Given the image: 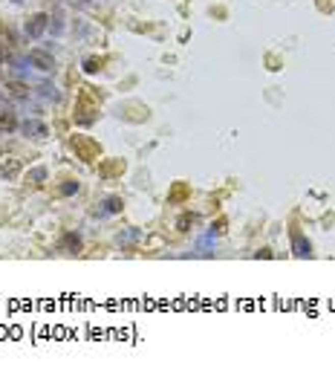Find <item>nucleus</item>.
Returning <instances> with one entry per match:
<instances>
[{"mask_svg": "<svg viewBox=\"0 0 335 376\" xmlns=\"http://www.w3.org/2000/svg\"><path fill=\"white\" fill-rule=\"evenodd\" d=\"M35 96L38 99H44V101H49V99H58V93H55V87L49 84V81H44V84H38V90H35Z\"/></svg>", "mask_w": 335, "mask_h": 376, "instance_id": "obj_9", "label": "nucleus"}, {"mask_svg": "<svg viewBox=\"0 0 335 376\" xmlns=\"http://www.w3.org/2000/svg\"><path fill=\"white\" fill-rule=\"evenodd\" d=\"M78 182H75V179H64L61 182V188H58V191H61L64 197H72V194H78Z\"/></svg>", "mask_w": 335, "mask_h": 376, "instance_id": "obj_12", "label": "nucleus"}, {"mask_svg": "<svg viewBox=\"0 0 335 376\" xmlns=\"http://www.w3.org/2000/svg\"><path fill=\"white\" fill-rule=\"evenodd\" d=\"M122 171H124V162L122 159L110 162V165H101V174H104V177H110V174H122Z\"/></svg>", "mask_w": 335, "mask_h": 376, "instance_id": "obj_13", "label": "nucleus"}, {"mask_svg": "<svg viewBox=\"0 0 335 376\" xmlns=\"http://www.w3.org/2000/svg\"><path fill=\"white\" fill-rule=\"evenodd\" d=\"M46 26H49V15L46 12H38V15H32V18L26 20V26H23V32H26V38H41L46 32Z\"/></svg>", "mask_w": 335, "mask_h": 376, "instance_id": "obj_2", "label": "nucleus"}, {"mask_svg": "<svg viewBox=\"0 0 335 376\" xmlns=\"http://www.w3.org/2000/svg\"><path fill=\"white\" fill-rule=\"evenodd\" d=\"M52 20V35H61V29H64V23H61V18L55 15V18H49Z\"/></svg>", "mask_w": 335, "mask_h": 376, "instance_id": "obj_17", "label": "nucleus"}, {"mask_svg": "<svg viewBox=\"0 0 335 376\" xmlns=\"http://www.w3.org/2000/svg\"><path fill=\"white\" fill-rule=\"evenodd\" d=\"M122 197H107L104 203H101V206L96 208V211H93V214L96 217H110V214H119V211H122Z\"/></svg>", "mask_w": 335, "mask_h": 376, "instance_id": "obj_7", "label": "nucleus"}, {"mask_svg": "<svg viewBox=\"0 0 335 376\" xmlns=\"http://www.w3.org/2000/svg\"><path fill=\"white\" fill-rule=\"evenodd\" d=\"M15 3H23V0H15Z\"/></svg>", "mask_w": 335, "mask_h": 376, "instance_id": "obj_19", "label": "nucleus"}, {"mask_svg": "<svg viewBox=\"0 0 335 376\" xmlns=\"http://www.w3.org/2000/svg\"><path fill=\"white\" fill-rule=\"evenodd\" d=\"M29 64L35 67V70H41V72H55V58H52V52L49 49H41V46H35V49H29Z\"/></svg>", "mask_w": 335, "mask_h": 376, "instance_id": "obj_1", "label": "nucleus"}, {"mask_svg": "<svg viewBox=\"0 0 335 376\" xmlns=\"http://www.w3.org/2000/svg\"><path fill=\"white\" fill-rule=\"evenodd\" d=\"M292 252H295V258H309L312 255V243L306 240V234L292 232Z\"/></svg>", "mask_w": 335, "mask_h": 376, "instance_id": "obj_6", "label": "nucleus"}, {"mask_svg": "<svg viewBox=\"0 0 335 376\" xmlns=\"http://www.w3.org/2000/svg\"><path fill=\"white\" fill-rule=\"evenodd\" d=\"M26 179L32 182V185H41V182H46V168L44 165H38V168H32L26 174Z\"/></svg>", "mask_w": 335, "mask_h": 376, "instance_id": "obj_11", "label": "nucleus"}, {"mask_svg": "<svg viewBox=\"0 0 335 376\" xmlns=\"http://www.w3.org/2000/svg\"><path fill=\"white\" fill-rule=\"evenodd\" d=\"M194 220H197V217L194 214H182V217H179V232H188V226H191V223H194Z\"/></svg>", "mask_w": 335, "mask_h": 376, "instance_id": "obj_16", "label": "nucleus"}, {"mask_svg": "<svg viewBox=\"0 0 335 376\" xmlns=\"http://www.w3.org/2000/svg\"><path fill=\"white\" fill-rule=\"evenodd\" d=\"M18 127H20L23 136H32V139H46V136H49V127H46L41 119H23Z\"/></svg>", "mask_w": 335, "mask_h": 376, "instance_id": "obj_3", "label": "nucleus"}, {"mask_svg": "<svg viewBox=\"0 0 335 376\" xmlns=\"http://www.w3.org/2000/svg\"><path fill=\"white\" fill-rule=\"evenodd\" d=\"M139 237H142V232H139V229H124V232H119V234H116V240L122 243V246H127V243H136Z\"/></svg>", "mask_w": 335, "mask_h": 376, "instance_id": "obj_10", "label": "nucleus"}, {"mask_svg": "<svg viewBox=\"0 0 335 376\" xmlns=\"http://www.w3.org/2000/svg\"><path fill=\"white\" fill-rule=\"evenodd\" d=\"M0 78H3V72H0Z\"/></svg>", "mask_w": 335, "mask_h": 376, "instance_id": "obj_20", "label": "nucleus"}, {"mask_svg": "<svg viewBox=\"0 0 335 376\" xmlns=\"http://www.w3.org/2000/svg\"><path fill=\"white\" fill-rule=\"evenodd\" d=\"M72 151H78L81 156H84V159L87 162H93L98 156V145L93 142V139H84V136H75V139H72Z\"/></svg>", "mask_w": 335, "mask_h": 376, "instance_id": "obj_5", "label": "nucleus"}, {"mask_svg": "<svg viewBox=\"0 0 335 376\" xmlns=\"http://www.w3.org/2000/svg\"><path fill=\"white\" fill-rule=\"evenodd\" d=\"M18 171H20V162H18V159H12L9 165L3 168V177H6V179H15V177H18Z\"/></svg>", "mask_w": 335, "mask_h": 376, "instance_id": "obj_15", "label": "nucleus"}, {"mask_svg": "<svg viewBox=\"0 0 335 376\" xmlns=\"http://www.w3.org/2000/svg\"><path fill=\"white\" fill-rule=\"evenodd\" d=\"M185 191H188L185 185H177V188H174V194H171V200H179V197H185Z\"/></svg>", "mask_w": 335, "mask_h": 376, "instance_id": "obj_18", "label": "nucleus"}, {"mask_svg": "<svg viewBox=\"0 0 335 376\" xmlns=\"http://www.w3.org/2000/svg\"><path fill=\"white\" fill-rule=\"evenodd\" d=\"M101 64H104V58H87V61H84V72H90V75H93V72L101 70Z\"/></svg>", "mask_w": 335, "mask_h": 376, "instance_id": "obj_14", "label": "nucleus"}, {"mask_svg": "<svg viewBox=\"0 0 335 376\" xmlns=\"http://www.w3.org/2000/svg\"><path fill=\"white\" fill-rule=\"evenodd\" d=\"M58 249L61 252H70V255H75V252H81V237L75 232H67L61 237V240H58Z\"/></svg>", "mask_w": 335, "mask_h": 376, "instance_id": "obj_8", "label": "nucleus"}, {"mask_svg": "<svg viewBox=\"0 0 335 376\" xmlns=\"http://www.w3.org/2000/svg\"><path fill=\"white\" fill-rule=\"evenodd\" d=\"M29 96H32V90L26 81H6V99L23 104V101H29Z\"/></svg>", "mask_w": 335, "mask_h": 376, "instance_id": "obj_4", "label": "nucleus"}]
</instances>
